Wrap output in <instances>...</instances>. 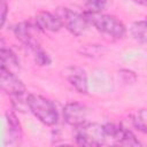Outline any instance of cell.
<instances>
[{
  "mask_svg": "<svg viewBox=\"0 0 147 147\" xmlns=\"http://www.w3.org/2000/svg\"><path fill=\"white\" fill-rule=\"evenodd\" d=\"M32 53H33L34 62H36L38 65L44 67V65H49V64H51L52 61H51L49 55H48L42 48H40V46L33 48V49H32Z\"/></svg>",
  "mask_w": 147,
  "mask_h": 147,
  "instance_id": "cell-15",
  "label": "cell"
},
{
  "mask_svg": "<svg viewBox=\"0 0 147 147\" xmlns=\"http://www.w3.org/2000/svg\"><path fill=\"white\" fill-rule=\"evenodd\" d=\"M88 110L79 102H69L63 107V119L70 126H79L86 123Z\"/></svg>",
  "mask_w": 147,
  "mask_h": 147,
  "instance_id": "cell-9",
  "label": "cell"
},
{
  "mask_svg": "<svg viewBox=\"0 0 147 147\" xmlns=\"http://www.w3.org/2000/svg\"><path fill=\"white\" fill-rule=\"evenodd\" d=\"M105 131L107 136V140H111L114 145L121 146H139L140 142L136 138V136L129 129L123 125H116L113 123L105 124Z\"/></svg>",
  "mask_w": 147,
  "mask_h": 147,
  "instance_id": "cell-5",
  "label": "cell"
},
{
  "mask_svg": "<svg viewBox=\"0 0 147 147\" xmlns=\"http://www.w3.org/2000/svg\"><path fill=\"white\" fill-rule=\"evenodd\" d=\"M106 7V0H85L86 13H101Z\"/></svg>",
  "mask_w": 147,
  "mask_h": 147,
  "instance_id": "cell-17",
  "label": "cell"
},
{
  "mask_svg": "<svg viewBox=\"0 0 147 147\" xmlns=\"http://www.w3.org/2000/svg\"><path fill=\"white\" fill-rule=\"evenodd\" d=\"M146 21H147V18H146Z\"/></svg>",
  "mask_w": 147,
  "mask_h": 147,
  "instance_id": "cell-21",
  "label": "cell"
},
{
  "mask_svg": "<svg viewBox=\"0 0 147 147\" xmlns=\"http://www.w3.org/2000/svg\"><path fill=\"white\" fill-rule=\"evenodd\" d=\"M131 122L138 131L147 134V109L146 108L136 110L131 116Z\"/></svg>",
  "mask_w": 147,
  "mask_h": 147,
  "instance_id": "cell-14",
  "label": "cell"
},
{
  "mask_svg": "<svg viewBox=\"0 0 147 147\" xmlns=\"http://www.w3.org/2000/svg\"><path fill=\"white\" fill-rule=\"evenodd\" d=\"M0 86L1 90L7 93L9 96L21 95L26 93L25 85L17 77L16 74L7 71L5 69H0Z\"/></svg>",
  "mask_w": 147,
  "mask_h": 147,
  "instance_id": "cell-8",
  "label": "cell"
},
{
  "mask_svg": "<svg viewBox=\"0 0 147 147\" xmlns=\"http://www.w3.org/2000/svg\"><path fill=\"white\" fill-rule=\"evenodd\" d=\"M7 118V126H8V134H9V142L13 144L14 141L17 142L22 137V127L21 123L17 119V116L14 111L6 113Z\"/></svg>",
  "mask_w": 147,
  "mask_h": 147,
  "instance_id": "cell-12",
  "label": "cell"
},
{
  "mask_svg": "<svg viewBox=\"0 0 147 147\" xmlns=\"http://www.w3.org/2000/svg\"><path fill=\"white\" fill-rule=\"evenodd\" d=\"M0 59H1L0 69H5L14 74H17L20 71L21 67H20V61L16 54L11 49L6 48L3 45L1 46V49H0Z\"/></svg>",
  "mask_w": 147,
  "mask_h": 147,
  "instance_id": "cell-11",
  "label": "cell"
},
{
  "mask_svg": "<svg viewBox=\"0 0 147 147\" xmlns=\"http://www.w3.org/2000/svg\"><path fill=\"white\" fill-rule=\"evenodd\" d=\"M118 75H119V77L123 79V82L126 83V84H133V83L136 82V79H137L136 74H134L133 71H131V70H127V69H122V70H119V71H118Z\"/></svg>",
  "mask_w": 147,
  "mask_h": 147,
  "instance_id": "cell-18",
  "label": "cell"
},
{
  "mask_svg": "<svg viewBox=\"0 0 147 147\" xmlns=\"http://www.w3.org/2000/svg\"><path fill=\"white\" fill-rule=\"evenodd\" d=\"M34 23L44 32H57L61 30V28H63V24L59 16L49 11H39L36 15Z\"/></svg>",
  "mask_w": 147,
  "mask_h": 147,
  "instance_id": "cell-10",
  "label": "cell"
},
{
  "mask_svg": "<svg viewBox=\"0 0 147 147\" xmlns=\"http://www.w3.org/2000/svg\"><path fill=\"white\" fill-rule=\"evenodd\" d=\"M133 1L137 3H140V5H147V0H133Z\"/></svg>",
  "mask_w": 147,
  "mask_h": 147,
  "instance_id": "cell-20",
  "label": "cell"
},
{
  "mask_svg": "<svg viewBox=\"0 0 147 147\" xmlns=\"http://www.w3.org/2000/svg\"><path fill=\"white\" fill-rule=\"evenodd\" d=\"M63 77L75 91H77L80 94H87L88 92L87 75L83 68L76 65L68 67L63 70Z\"/></svg>",
  "mask_w": 147,
  "mask_h": 147,
  "instance_id": "cell-7",
  "label": "cell"
},
{
  "mask_svg": "<svg viewBox=\"0 0 147 147\" xmlns=\"http://www.w3.org/2000/svg\"><path fill=\"white\" fill-rule=\"evenodd\" d=\"M14 34L15 37L22 42L24 44L26 47H29L31 51L36 47L39 46V41H38V32H40L41 30L37 26V24H32L31 22H21L17 23L14 29Z\"/></svg>",
  "mask_w": 147,
  "mask_h": 147,
  "instance_id": "cell-6",
  "label": "cell"
},
{
  "mask_svg": "<svg viewBox=\"0 0 147 147\" xmlns=\"http://www.w3.org/2000/svg\"><path fill=\"white\" fill-rule=\"evenodd\" d=\"M59 18L61 20L63 26L74 36L79 37L84 34L88 28V22L84 14H79L77 11H74L67 7H61L56 9L55 13Z\"/></svg>",
  "mask_w": 147,
  "mask_h": 147,
  "instance_id": "cell-4",
  "label": "cell"
},
{
  "mask_svg": "<svg viewBox=\"0 0 147 147\" xmlns=\"http://www.w3.org/2000/svg\"><path fill=\"white\" fill-rule=\"evenodd\" d=\"M102 52H103V47H101L100 45H84L79 48V53L88 57L100 56L102 55Z\"/></svg>",
  "mask_w": 147,
  "mask_h": 147,
  "instance_id": "cell-16",
  "label": "cell"
},
{
  "mask_svg": "<svg viewBox=\"0 0 147 147\" xmlns=\"http://www.w3.org/2000/svg\"><path fill=\"white\" fill-rule=\"evenodd\" d=\"M29 111H31L37 119L47 126H53L59 121V113L55 105L47 98L30 93L28 94Z\"/></svg>",
  "mask_w": 147,
  "mask_h": 147,
  "instance_id": "cell-2",
  "label": "cell"
},
{
  "mask_svg": "<svg viewBox=\"0 0 147 147\" xmlns=\"http://www.w3.org/2000/svg\"><path fill=\"white\" fill-rule=\"evenodd\" d=\"M131 37L141 44L147 42V21H137L133 22L130 26Z\"/></svg>",
  "mask_w": 147,
  "mask_h": 147,
  "instance_id": "cell-13",
  "label": "cell"
},
{
  "mask_svg": "<svg viewBox=\"0 0 147 147\" xmlns=\"http://www.w3.org/2000/svg\"><path fill=\"white\" fill-rule=\"evenodd\" d=\"M90 25L110 37L121 39L126 34V28L117 17L102 13H83Z\"/></svg>",
  "mask_w": 147,
  "mask_h": 147,
  "instance_id": "cell-1",
  "label": "cell"
},
{
  "mask_svg": "<svg viewBox=\"0 0 147 147\" xmlns=\"http://www.w3.org/2000/svg\"><path fill=\"white\" fill-rule=\"evenodd\" d=\"M0 11H1V17H0L1 23H0V25H1V28H2V26L5 25V23H6L7 13H8V5H7L6 0H1V3H0Z\"/></svg>",
  "mask_w": 147,
  "mask_h": 147,
  "instance_id": "cell-19",
  "label": "cell"
},
{
  "mask_svg": "<svg viewBox=\"0 0 147 147\" xmlns=\"http://www.w3.org/2000/svg\"><path fill=\"white\" fill-rule=\"evenodd\" d=\"M74 138L77 145L86 147H96L107 142L105 126L98 123H84L75 127Z\"/></svg>",
  "mask_w": 147,
  "mask_h": 147,
  "instance_id": "cell-3",
  "label": "cell"
}]
</instances>
